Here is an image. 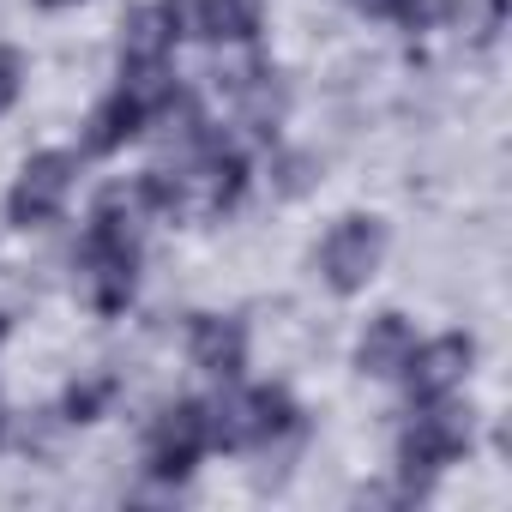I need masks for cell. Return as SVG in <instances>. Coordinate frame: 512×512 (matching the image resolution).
I'll use <instances>...</instances> for the list:
<instances>
[{
  "mask_svg": "<svg viewBox=\"0 0 512 512\" xmlns=\"http://www.w3.org/2000/svg\"><path fill=\"white\" fill-rule=\"evenodd\" d=\"M157 217L151 181H121L91 205L85 241H79V290L91 302V314L115 320L133 308L139 296V253H145V223Z\"/></svg>",
  "mask_w": 512,
  "mask_h": 512,
  "instance_id": "1",
  "label": "cell"
},
{
  "mask_svg": "<svg viewBox=\"0 0 512 512\" xmlns=\"http://www.w3.org/2000/svg\"><path fill=\"white\" fill-rule=\"evenodd\" d=\"M151 181V199H157V217H175V223H217L241 205L247 193V163L229 139H211L199 133L175 169H145Z\"/></svg>",
  "mask_w": 512,
  "mask_h": 512,
  "instance_id": "2",
  "label": "cell"
},
{
  "mask_svg": "<svg viewBox=\"0 0 512 512\" xmlns=\"http://www.w3.org/2000/svg\"><path fill=\"white\" fill-rule=\"evenodd\" d=\"M476 446V410L458 398H434V404H410V422L398 434V476L404 494H422L434 476H446L452 464H464V452Z\"/></svg>",
  "mask_w": 512,
  "mask_h": 512,
  "instance_id": "3",
  "label": "cell"
},
{
  "mask_svg": "<svg viewBox=\"0 0 512 512\" xmlns=\"http://www.w3.org/2000/svg\"><path fill=\"white\" fill-rule=\"evenodd\" d=\"M302 410L284 386H241L229 380V392L211 404V452H272L284 434H296Z\"/></svg>",
  "mask_w": 512,
  "mask_h": 512,
  "instance_id": "4",
  "label": "cell"
},
{
  "mask_svg": "<svg viewBox=\"0 0 512 512\" xmlns=\"http://www.w3.org/2000/svg\"><path fill=\"white\" fill-rule=\"evenodd\" d=\"M386 247H392L386 217H374V211H344V217L320 235L314 266H320V278H326L332 296H362V290L380 278V266H386Z\"/></svg>",
  "mask_w": 512,
  "mask_h": 512,
  "instance_id": "5",
  "label": "cell"
},
{
  "mask_svg": "<svg viewBox=\"0 0 512 512\" xmlns=\"http://www.w3.org/2000/svg\"><path fill=\"white\" fill-rule=\"evenodd\" d=\"M211 452V404L205 398H175L151 416L145 428V476L163 482V488H181Z\"/></svg>",
  "mask_w": 512,
  "mask_h": 512,
  "instance_id": "6",
  "label": "cell"
},
{
  "mask_svg": "<svg viewBox=\"0 0 512 512\" xmlns=\"http://www.w3.org/2000/svg\"><path fill=\"white\" fill-rule=\"evenodd\" d=\"M73 187H79V157L73 151H37V157H25L19 175H13V187H7V223L13 229L55 223L67 211Z\"/></svg>",
  "mask_w": 512,
  "mask_h": 512,
  "instance_id": "7",
  "label": "cell"
},
{
  "mask_svg": "<svg viewBox=\"0 0 512 512\" xmlns=\"http://www.w3.org/2000/svg\"><path fill=\"white\" fill-rule=\"evenodd\" d=\"M476 374V338L470 332H440V338H416L398 386L410 404H434V398H458Z\"/></svg>",
  "mask_w": 512,
  "mask_h": 512,
  "instance_id": "8",
  "label": "cell"
},
{
  "mask_svg": "<svg viewBox=\"0 0 512 512\" xmlns=\"http://www.w3.org/2000/svg\"><path fill=\"white\" fill-rule=\"evenodd\" d=\"M181 37H187V0H145V7H133L121 25V73L169 67Z\"/></svg>",
  "mask_w": 512,
  "mask_h": 512,
  "instance_id": "9",
  "label": "cell"
},
{
  "mask_svg": "<svg viewBox=\"0 0 512 512\" xmlns=\"http://www.w3.org/2000/svg\"><path fill=\"white\" fill-rule=\"evenodd\" d=\"M187 356L211 380H241L247 374V326L235 314H193L187 320Z\"/></svg>",
  "mask_w": 512,
  "mask_h": 512,
  "instance_id": "10",
  "label": "cell"
},
{
  "mask_svg": "<svg viewBox=\"0 0 512 512\" xmlns=\"http://www.w3.org/2000/svg\"><path fill=\"white\" fill-rule=\"evenodd\" d=\"M266 31V0H187V37L217 49H253Z\"/></svg>",
  "mask_w": 512,
  "mask_h": 512,
  "instance_id": "11",
  "label": "cell"
},
{
  "mask_svg": "<svg viewBox=\"0 0 512 512\" xmlns=\"http://www.w3.org/2000/svg\"><path fill=\"white\" fill-rule=\"evenodd\" d=\"M229 109H235V127H247L253 139H272L284 127L290 97L272 67H241V73H229Z\"/></svg>",
  "mask_w": 512,
  "mask_h": 512,
  "instance_id": "12",
  "label": "cell"
},
{
  "mask_svg": "<svg viewBox=\"0 0 512 512\" xmlns=\"http://www.w3.org/2000/svg\"><path fill=\"white\" fill-rule=\"evenodd\" d=\"M410 350H416V326H410L398 308H386V314H374V320L362 326V338H356V374H362V380H398L404 362H410Z\"/></svg>",
  "mask_w": 512,
  "mask_h": 512,
  "instance_id": "13",
  "label": "cell"
},
{
  "mask_svg": "<svg viewBox=\"0 0 512 512\" xmlns=\"http://www.w3.org/2000/svg\"><path fill=\"white\" fill-rule=\"evenodd\" d=\"M115 398H121V380H115L109 368H91V374H79V380L67 386L61 410H67V422H103Z\"/></svg>",
  "mask_w": 512,
  "mask_h": 512,
  "instance_id": "14",
  "label": "cell"
},
{
  "mask_svg": "<svg viewBox=\"0 0 512 512\" xmlns=\"http://www.w3.org/2000/svg\"><path fill=\"white\" fill-rule=\"evenodd\" d=\"M446 19L458 25V37H464L470 49H488V43L506 31V0H452Z\"/></svg>",
  "mask_w": 512,
  "mask_h": 512,
  "instance_id": "15",
  "label": "cell"
},
{
  "mask_svg": "<svg viewBox=\"0 0 512 512\" xmlns=\"http://www.w3.org/2000/svg\"><path fill=\"white\" fill-rule=\"evenodd\" d=\"M25 79H31V61H25V49L0 43V121H7V115L19 109V97H25Z\"/></svg>",
  "mask_w": 512,
  "mask_h": 512,
  "instance_id": "16",
  "label": "cell"
},
{
  "mask_svg": "<svg viewBox=\"0 0 512 512\" xmlns=\"http://www.w3.org/2000/svg\"><path fill=\"white\" fill-rule=\"evenodd\" d=\"M7 428H13V410H7V398H0V446H7Z\"/></svg>",
  "mask_w": 512,
  "mask_h": 512,
  "instance_id": "17",
  "label": "cell"
},
{
  "mask_svg": "<svg viewBox=\"0 0 512 512\" xmlns=\"http://www.w3.org/2000/svg\"><path fill=\"white\" fill-rule=\"evenodd\" d=\"M37 7H79V0H37Z\"/></svg>",
  "mask_w": 512,
  "mask_h": 512,
  "instance_id": "18",
  "label": "cell"
},
{
  "mask_svg": "<svg viewBox=\"0 0 512 512\" xmlns=\"http://www.w3.org/2000/svg\"><path fill=\"white\" fill-rule=\"evenodd\" d=\"M7 332H13V320H7V314H0V344H7Z\"/></svg>",
  "mask_w": 512,
  "mask_h": 512,
  "instance_id": "19",
  "label": "cell"
}]
</instances>
